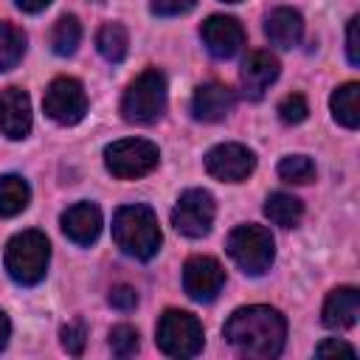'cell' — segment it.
Listing matches in <instances>:
<instances>
[{
	"mask_svg": "<svg viewBox=\"0 0 360 360\" xmlns=\"http://www.w3.org/2000/svg\"><path fill=\"white\" fill-rule=\"evenodd\" d=\"M62 231L76 245H93L101 233V211L96 202H76L62 214Z\"/></svg>",
	"mask_w": 360,
	"mask_h": 360,
	"instance_id": "2e32d148",
	"label": "cell"
},
{
	"mask_svg": "<svg viewBox=\"0 0 360 360\" xmlns=\"http://www.w3.org/2000/svg\"><path fill=\"white\" fill-rule=\"evenodd\" d=\"M278 70H281V65L270 51H250L242 62V70H239L245 98L259 101L267 93V87L278 79Z\"/></svg>",
	"mask_w": 360,
	"mask_h": 360,
	"instance_id": "4fadbf2b",
	"label": "cell"
},
{
	"mask_svg": "<svg viewBox=\"0 0 360 360\" xmlns=\"http://www.w3.org/2000/svg\"><path fill=\"white\" fill-rule=\"evenodd\" d=\"M79 42H82V22L73 14H62L53 22V28H51V48H53V53L70 56V53H76Z\"/></svg>",
	"mask_w": 360,
	"mask_h": 360,
	"instance_id": "603a6c76",
	"label": "cell"
},
{
	"mask_svg": "<svg viewBox=\"0 0 360 360\" xmlns=\"http://www.w3.org/2000/svg\"><path fill=\"white\" fill-rule=\"evenodd\" d=\"M222 335L239 354L253 360H270V357H278L284 349L287 321L278 309L253 304V307L236 309L225 321Z\"/></svg>",
	"mask_w": 360,
	"mask_h": 360,
	"instance_id": "6da1fadb",
	"label": "cell"
},
{
	"mask_svg": "<svg viewBox=\"0 0 360 360\" xmlns=\"http://www.w3.org/2000/svg\"><path fill=\"white\" fill-rule=\"evenodd\" d=\"M217 217V202L205 188H188L180 194L177 205L172 208V225L188 239H202Z\"/></svg>",
	"mask_w": 360,
	"mask_h": 360,
	"instance_id": "ba28073f",
	"label": "cell"
},
{
	"mask_svg": "<svg viewBox=\"0 0 360 360\" xmlns=\"http://www.w3.org/2000/svg\"><path fill=\"white\" fill-rule=\"evenodd\" d=\"M315 354H318V357H326V354H349V357H354L357 352H354V346H349L346 340L329 338V340H321V343L315 346Z\"/></svg>",
	"mask_w": 360,
	"mask_h": 360,
	"instance_id": "4dcf8cb0",
	"label": "cell"
},
{
	"mask_svg": "<svg viewBox=\"0 0 360 360\" xmlns=\"http://www.w3.org/2000/svg\"><path fill=\"white\" fill-rule=\"evenodd\" d=\"M59 338H62V349H65L68 354L79 357V354L84 352V343H87V323H84L82 318H76V321H70V323L62 326Z\"/></svg>",
	"mask_w": 360,
	"mask_h": 360,
	"instance_id": "4316f807",
	"label": "cell"
},
{
	"mask_svg": "<svg viewBox=\"0 0 360 360\" xmlns=\"http://www.w3.org/2000/svg\"><path fill=\"white\" fill-rule=\"evenodd\" d=\"M264 34L270 39V45L276 48H292L301 42L304 37V17L295 11V8H287V6H278L267 14L264 20Z\"/></svg>",
	"mask_w": 360,
	"mask_h": 360,
	"instance_id": "ac0fdd59",
	"label": "cell"
},
{
	"mask_svg": "<svg viewBox=\"0 0 360 360\" xmlns=\"http://www.w3.org/2000/svg\"><path fill=\"white\" fill-rule=\"evenodd\" d=\"M278 177L284 183H295V186H307L315 180V163L307 155H287L278 163Z\"/></svg>",
	"mask_w": 360,
	"mask_h": 360,
	"instance_id": "d4e9b609",
	"label": "cell"
},
{
	"mask_svg": "<svg viewBox=\"0 0 360 360\" xmlns=\"http://www.w3.org/2000/svg\"><path fill=\"white\" fill-rule=\"evenodd\" d=\"M25 56V34L14 22H0V70H11Z\"/></svg>",
	"mask_w": 360,
	"mask_h": 360,
	"instance_id": "cb8c5ba5",
	"label": "cell"
},
{
	"mask_svg": "<svg viewBox=\"0 0 360 360\" xmlns=\"http://www.w3.org/2000/svg\"><path fill=\"white\" fill-rule=\"evenodd\" d=\"M107 301H110L112 309H118V312H129V309L138 307V292H135V287H129V284H115V287L110 290Z\"/></svg>",
	"mask_w": 360,
	"mask_h": 360,
	"instance_id": "f1b7e54d",
	"label": "cell"
},
{
	"mask_svg": "<svg viewBox=\"0 0 360 360\" xmlns=\"http://www.w3.org/2000/svg\"><path fill=\"white\" fill-rule=\"evenodd\" d=\"M158 349L169 357H194L202 352L205 335H202V323L197 321V315L186 312V309H166L158 321V332H155Z\"/></svg>",
	"mask_w": 360,
	"mask_h": 360,
	"instance_id": "8992f818",
	"label": "cell"
},
{
	"mask_svg": "<svg viewBox=\"0 0 360 360\" xmlns=\"http://www.w3.org/2000/svg\"><path fill=\"white\" fill-rule=\"evenodd\" d=\"M194 3L197 0H149L152 14H158V17H180V14L191 11Z\"/></svg>",
	"mask_w": 360,
	"mask_h": 360,
	"instance_id": "f546056e",
	"label": "cell"
},
{
	"mask_svg": "<svg viewBox=\"0 0 360 360\" xmlns=\"http://www.w3.org/2000/svg\"><path fill=\"white\" fill-rule=\"evenodd\" d=\"M360 315V292L354 287H335L321 309V321L329 329H349Z\"/></svg>",
	"mask_w": 360,
	"mask_h": 360,
	"instance_id": "e0dca14e",
	"label": "cell"
},
{
	"mask_svg": "<svg viewBox=\"0 0 360 360\" xmlns=\"http://www.w3.org/2000/svg\"><path fill=\"white\" fill-rule=\"evenodd\" d=\"M0 132L11 141H22L31 132V98L22 87L0 90Z\"/></svg>",
	"mask_w": 360,
	"mask_h": 360,
	"instance_id": "5bb4252c",
	"label": "cell"
},
{
	"mask_svg": "<svg viewBox=\"0 0 360 360\" xmlns=\"http://www.w3.org/2000/svg\"><path fill=\"white\" fill-rule=\"evenodd\" d=\"M236 104V96L228 84L222 82H205L194 90V98H191V115L197 121H205V124H217L222 121Z\"/></svg>",
	"mask_w": 360,
	"mask_h": 360,
	"instance_id": "9a60e30c",
	"label": "cell"
},
{
	"mask_svg": "<svg viewBox=\"0 0 360 360\" xmlns=\"http://www.w3.org/2000/svg\"><path fill=\"white\" fill-rule=\"evenodd\" d=\"M256 155L245 143H219L205 155V172L222 183H242L253 174Z\"/></svg>",
	"mask_w": 360,
	"mask_h": 360,
	"instance_id": "30bf717a",
	"label": "cell"
},
{
	"mask_svg": "<svg viewBox=\"0 0 360 360\" xmlns=\"http://www.w3.org/2000/svg\"><path fill=\"white\" fill-rule=\"evenodd\" d=\"M264 214L273 225H281V228H295L304 217V202L287 191H273L267 200H264Z\"/></svg>",
	"mask_w": 360,
	"mask_h": 360,
	"instance_id": "ffe728a7",
	"label": "cell"
},
{
	"mask_svg": "<svg viewBox=\"0 0 360 360\" xmlns=\"http://www.w3.org/2000/svg\"><path fill=\"white\" fill-rule=\"evenodd\" d=\"M225 287V270L214 256H191L183 264V290L188 298L208 304Z\"/></svg>",
	"mask_w": 360,
	"mask_h": 360,
	"instance_id": "8fae6325",
	"label": "cell"
},
{
	"mask_svg": "<svg viewBox=\"0 0 360 360\" xmlns=\"http://www.w3.org/2000/svg\"><path fill=\"white\" fill-rule=\"evenodd\" d=\"M200 37H202V45L208 48V53L217 59H231L245 45L242 22L236 17H225V14H211L200 25Z\"/></svg>",
	"mask_w": 360,
	"mask_h": 360,
	"instance_id": "7c38bea8",
	"label": "cell"
},
{
	"mask_svg": "<svg viewBox=\"0 0 360 360\" xmlns=\"http://www.w3.org/2000/svg\"><path fill=\"white\" fill-rule=\"evenodd\" d=\"M22 11H28V14H37V11H42V8H48L53 0H14Z\"/></svg>",
	"mask_w": 360,
	"mask_h": 360,
	"instance_id": "d6a6232c",
	"label": "cell"
},
{
	"mask_svg": "<svg viewBox=\"0 0 360 360\" xmlns=\"http://www.w3.org/2000/svg\"><path fill=\"white\" fill-rule=\"evenodd\" d=\"M160 160V152L146 138H124L104 149V166L118 180H135L149 174Z\"/></svg>",
	"mask_w": 360,
	"mask_h": 360,
	"instance_id": "52a82bcc",
	"label": "cell"
},
{
	"mask_svg": "<svg viewBox=\"0 0 360 360\" xmlns=\"http://www.w3.org/2000/svg\"><path fill=\"white\" fill-rule=\"evenodd\" d=\"M8 335H11V323H8L6 312H0V352H3L6 343H8Z\"/></svg>",
	"mask_w": 360,
	"mask_h": 360,
	"instance_id": "836d02e7",
	"label": "cell"
},
{
	"mask_svg": "<svg viewBox=\"0 0 360 360\" xmlns=\"http://www.w3.org/2000/svg\"><path fill=\"white\" fill-rule=\"evenodd\" d=\"M166 112V76L158 68L138 73L121 98V115L129 124H155Z\"/></svg>",
	"mask_w": 360,
	"mask_h": 360,
	"instance_id": "277c9868",
	"label": "cell"
},
{
	"mask_svg": "<svg viewBox=\"0 0 360 360\" xmlns=\"http://www.w3.org/2000/svg\"><path fill=\"white\" fill-rule=\"evenodd\" d=\"M31 188L20 174H3L0 177V217H17L28 208Z\"/></svg>",
	"mask_w": 360,
	"mask_h": 360,
	"instance_id": "7402d4cb",
	"label": "cell"
},
{
	"mask_svg": "<svg viewBox=\"0 0 360 360\" xmlns=\"http://www.w3.org/2000/svg\"><path fill=\"white\" fill-rule=\"evenodd\" d=\"M307 115H309V104H307V98L301 93H290V96L281 98L278 118L284 124H301V121H307Z\"/></svg>",
	"mask_w": 360,
	"mask_h": 360,
	"instance_id": "83f0119b",
	"label": "cell"
},
{
	"mask_svg": "<svg viewBox=\"0 0 360 360\" xmlns=\"http://www.w3.org/2000/svg\"><path fill=\"white\" fill-rule=\"evenodd\" d=\"M357 22L360 17H352L349 20V28H346V53H349V62L357 68L360 65V39H357Z\"/></svg>",
	"mask_w": 360,
	"mask_h": 360,
	"instance_id": "1f68e13d",
	"label": "cell"
},
{
	"mask_svg": "<svg viewBox=\"0 0 360 360\" xmlns=\"http://www.w3.org/2000/svg\"><path fill=\"white\" fill-rule=\"evenodd\" d=\"M110 349L115 357H132L138 349H141V340H138V329L129 326V323H118L110 329Z\"/></svg>",
	"mask_w": 360,
	"mask_h": 360,
	"instance_id": "484cf974",
	"label": "cell"
},
{
	"mask_svg": "<svg viewBox=\"0 0 360 360\" xmlns=\"http://www.w3.org/2000/svg\"><path fill=\"white\" fill-rule=\"evenodd\" d=\"M42 107L48 112V118H53L56 124L62 127H73L84 118L87 112V93L82 87L79 79L73 76H59L48 84L45 90V98H42Z\"/></svg>",
	"mask_w": 360,
	"mask_h": 360,
	"instance_id": "9c48e42d",
	"label": "cell"
},
{
	"mask_svg": "<svg viewBox=\"0 0 360 360\" xmlns=\"http://www.w3.org/2000/svg\"><path fill=\"white\" fill-rule=\"evenodd\" d=\"M228 256L242 267L248 276H264L276 259V242L267 228L262 225H239L228 233Z\"/></svg>",
	"mask_w": 360,
	"mask_h": 360,
	"instance_id": "5b68a950",
	"label": "cell"
},
{
	"mask_svg": "<svg viewBox=\"0 0 360 360\" xmlns=\"http://www.w3.org/2000/svg\"><path fill=\"white\" fill-rule=\"evenodd\" d=\"M225 3H239V0H225Z\"/></svg>",
	"mask_w": 360,
	"mask_h": 360,
	"instance_id": "e575fe53",
	"label": "cell"
},
{
	"mask_svg": "<svg viewBox=\"0 0 360 360\" xmlns=\"http://www.w3.org/2000/svg\"><path fill=\"white\" fill-rule=\"evenodd\" d=\"M357 93H360V84L357 82H346L340 84L332 98H329V107H332V115L340 127L346 129H357L360 127V104H357Z\"/></svg>",
	"mask_w": 360,
	"mask_h": 360,
	"instance_id": "d6986e66",
	"label": "cell"
},
{
	"mask_svg": "<svg viewBox=\"0 0 360 360\" xmlns=\"http://www.w3.org/2000/svg\"><path fill=\"white\" fill-rule=\"evenodd\" d=\"M96 48L98 53L110 62V65H118L124 62L127 51H129V34L121 22H104L96 34Z\"/></svg>",
	"mask_w": 360,
	"mask_h": 360,
	"instance_id": "44dd1931",
	"label": "cell"
},
{
	"mask_svg": "<svg viewBox=\"0 0 360 360\" xmlns=\"http://www.w3.org/2000/svg\"><path fill=\"white\" fill-rule=\"evenodd\" d=\"M112 239L127 256L149 262L160 250L163 233H160L155 211L149 205L132 202V205H121L112 214Z\"/></svg>",
	"mask_w": 360,
	"mask_h": 360,
	"instance_id": "7a4b0ae2",
	"label": "cell"
},
{
	"mask_svg": "<svg viewBox=\"0 0 360 360\" xmlns=\"http://www.w3.org/2000/svg\"><path fill=\"white\" fill-rule=\"evenodd\" d=\"M48 262H51V245L42 231H22L11 236L6 245L3 264L8 276L22 287L39 284L48 273Z\"/></svg>",
	"mask_w": 360,
	"mask_h": 360,
	"instance_id": "3957f363",
	"label": "cell"
}]
</instances>
